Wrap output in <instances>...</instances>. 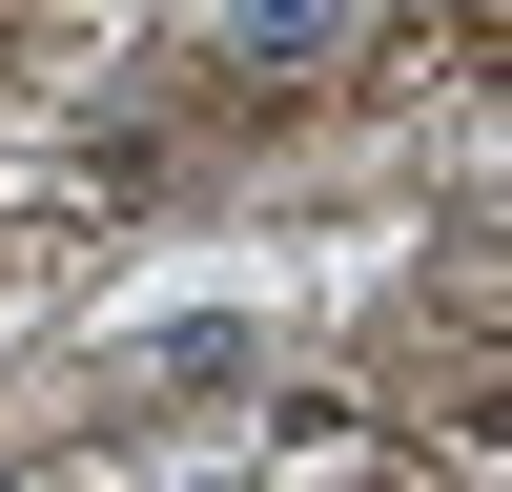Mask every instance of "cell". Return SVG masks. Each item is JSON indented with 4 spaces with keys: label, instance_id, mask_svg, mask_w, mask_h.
<instances>
[{
    "label": "cell",
    "instance_id": "6da1fadb",
    "mask_svg": "<svg viewBox=\"0 0 512 492\" xmlns=\"http://www.w3.org/2000/svg\"><path fill=\"white\" fill-rule=\"evenodd\" d=\"M226 41H246V62H349V41H369V0H246Z\"/></svg>",
    "mask_w": 512,
    "mask_h": 492
}]
</instances>
